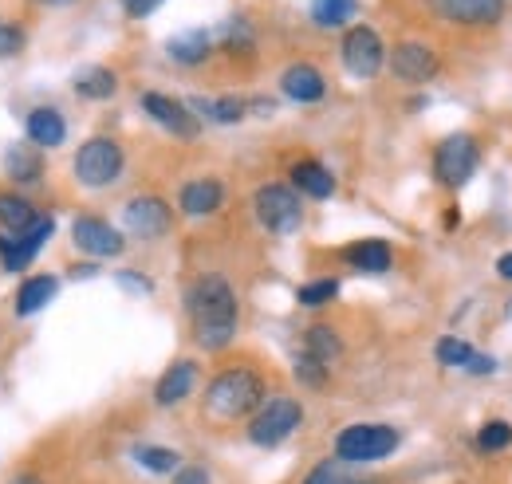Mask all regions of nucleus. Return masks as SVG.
Returning <instances> with one entry per match:
<instances>
[{
	"mask_svg": "<svg viewBox=\"0 0 512 484\" xmlns=\"http://www.w3.org/2000/svg\"><path fill=\"white\" fill-rule=\"evenodd\" d=\"M465 370H469V374H493V370H497V363H493L489 355H473V363L465 366Z\"/></svg>",
	"mask_w": 512,
	"mask_h": 484,
	"instance_id": "obj_40",
	"label": "nucleus"
},
{
	"mask_svg": "<svg viewBox=\"0 0 512 484\" xmlns=\"http://www.w3.org/2000/svg\"><path fill=\"white\" fill-rule=\"evenodd\" d=\"M434 355H438V363H446V366H469L477 351H473L465 339H457V335H446V339H438Z\"/></svg>",
	"mask_w": 512,
	"mask_h": 484,
	"instance_id": "obj_32",
	"label": "nucleus"
},
{
	"mask_svg": "<svg viewBox=\"0 0 512 484\" xmlns=\"http://www.w3.org/2000/svg\"><path fill=\"white\" fill-rule=\"evenodd\" d=\"M178 205L186 217H209L225 205V185L217 178H197V182H186L178 189Z\"/></svg>",
	"mask_w": 512,
	"mask_h": 484,
	"instance_id": "obj_15",
	"label": "nucleus"
},
{
	"mask_svg": "<svg viewBox=\"0 0 512 484\" xmlns=\"http://www.w3.org/2000/svg\"><path fill=\"white\" fill-rule=\"evenodd\" d=\"M438 16L465 28H489L505 16V0H426Z\"/></svg>",
	"mask_w": 512,
	"mask_h": 484,
	"instance_id": "obj_14",
	"label": "nucleus"
},
{
	"mask_svg": "<svg viewBox=\"0 0 512 484\" xmlns=\"http://www.w3.org/2000/svg\"><path fill=\"white\" fill-rule=\"evenodd\" d=\"M300 484H383V481L355 477V473H347V465H343V461H323V465H316V469H312Z\"/></svg>",
	"mask_w": 512,
	"mask_h": 484,
	"instance_id": "obj_29",
	"label": "nucleus"
},
{
	"mask_svg": "<svg viewBox=\"0 0 512 484\" xmlns=\"http://www.w3.org/2000/svg\"><path fill=\"white\" fill-rule=\"evenodd\" d=\"M193 386H197V363L178 359L174 366H166V374L158 378V386H154V402H158V406H178V402L190 398Z\"/></svg>",
	"mask_w": 512,
	"mask_h": 484,
	"instance_id": "obj_16",
	"label": "nucleus"
},
{
	"mask_svg": "<svg viewBox=\"0 0 512 484\" xmlns=\"http://www.w3.org/2000/svg\"><path fill=\"white\" fill-rule=\"evenodd\" d=\"M343 260H347L351 268H359V272L383 276V272H390V264H394V252H390V244L379 241V237H367V241L347 244V248H343Z\"/></svg>",
	"mask_w": 512,
	"mask_h": 484,
	"instance_id": "obj_18",
	"label": "nucleus"
},
{
	"mask_svg": "<svg viewBox=\"0 0 512 484\" xmlns=\"http://www.w3.org/2000/svg\"><path fill=\"white\" fill-rule=\"evenodd\" d=\"M119 284L130 288V292H154V284H150V280H142V276H134V272H123V276H119Z\"/></svg>",
	"mask_w": 512,
	"mask_h": 484,
	"instance_id": "obj_39",
	"label": "nucleus"
},
{
	"mask_svg": "<svg viewBox=\"0 0 512 484\" xmlns=\"http://www.w3.org/2000/svg\"><path fill=\"white\" fill-rule=\"evenodd\" d=\"M71 241L79 252H87V256H119L127 241H123V233L119 229H111L103 217H75V225H71Z\"/></svg>",
	"mask_w": 512,
	"mask_h": 484,
	"instance_id": "obj_12",
	"label": "nucleus"
},
{
	"mask_svg": "<svg viewBox=\"0 0 512 484\" xmlns=\"http://www.w3.org/2000/svg\"><path fill=\"white\" fill-rule=\"evenodd\" d=\"M304 355L320 359L323 366L335 363V359L343 355V343H339L335 327H327V323H316V327H308V335H304Z\"/></svg>",
	"mask_w": 512,
	"mask_h": 484,
	"instance_id": "obj_24",
	"label": "nucleus"
},
{
	"mask_svg": "<svg viewBox=\"0 0 512 484\" xmlns=\"http://www.w3.org/2000/svg\"><path fill=\"white\" fill-rule=\"evenodd\" d=\"M300 425H304V406L296 398H268V402H260V410L249 418V441L260 445V449H276Z\"/></svg>",
	"mask_w": 512,
	"mask_h": 484,
	"instance_id": "obj_4",
	"label": "nucleus"
},
{
	"mask_svg": "<svg viewBox=\"0 0 512 484\" xmlns=\"http://www.w3.org/2000/svg\"><path fill=\"white\" fill-rule=\"evenodd\" d=\"M497 272H501V280H512V252H505V256L497 260Z\"/></svg>",
	"mask_w": 512,
	"mask_h": 484,
	"instance_id": "obj_41",
	"label": "nucleus"
},
{
	"mask_svg": "<svg viewBox=\"0 0 512 484\" xmlns=\"http://www.w3.org/2000/svg\"><path fill=\"white\" fill-rule=\"evenodd\" d=\"M123 162H127V158H123V146H119L115 138H91V142L79 146L71 170H75L79 185H87V189H103V185L119 182Z\"/></svg>",
	"mask_w": 512,
	"mask_h": 484,
	"instance_id": "obj_6",
	"label": "nucleus"
},
{
	"mask_svg": "<svg viewBox=\"0 0 512 484\" xmlns=\"http://www.w3.org/2000/svg\"><path fill=\"white\" fill-rule=\"evenodd\" d=\"M477 162H481V146L473 134H449L438 142L434 150V178L446 189H461L469 185V178L477 174Z\"/></svg>",
	"mask_w": 512,
	"mask_h": 484,
	"instance_id": "obj_7",
	"label": "nucleus"
},
{
	"mask_svg": "<svg viewBox=\"0 0 512 484\" xmlns=\"http://www.w3.org/2000/svg\"><path fill=\"white\" fill-rule=\"evenodd\" d=\"M174 484H213V481H209V473L201 465H186V469L174 473Z\"/></svg>",
	"mask_w": 512,
	"mask_h": 484,
	"instance_id": "obj_37",
	"label": "nucleus"
},
{
	"mask_svg": "<svg viewBox=\"0 0 512 484\" xmlns=\"http://www.w3.org/2000/svg\"><path fill=\"white\" fill-rule=\"evenodd\" d=\"M142 111L158 122V126H166L174 138H186V142H193V138L201 134V122H197V115H193L186 103L170 99V95L146 91V95H142Z\"/></svg>",
	"mask_w": 512,
	"mask_h": 484,
	"instance_id": "obj_11",
	"label": "nucleus"
},
{
	"mask_svg": "<svg viewBox=\"0 0 512 484\" xmlns=\"http://www.w3.org/2000/svg\"><path fill=\"white\" fill-rule=\"evenodd\" d=\"M398 445H402V437H398L394 425H383V422L347 425L335 437V461H343V465H375V461H386Z\"/></svg>",
	"mask_w": 512,
	"mask_h": 484,
	"instance_id": "obj_3",
	"label": "nucleus"
},
{
	"mask_svg": "<svg viewBox=\"0 0 512 484\" xmlns=\"http://www.w3.org/2000/svg\"><path fill=\"white\" fill-rule=\"evenodd\" d=\"M505 319H512V300L505 303Z\"/></svg>",
	"mask_w": 512,
	"mask_h": 484,
	"instance_id": "obj_44",
	"label": "nucleus"
},
{
	"mask_svg": "<svg viewBox=\"0 0 512 484\" xmlns=\"http://www.w3.org/2000/svg\"><path fill=\"white\" fill-rule=\"evenodd\" d=\"M280 91L296 103H320L323 91H327V79L320 75V67L312 63H292L284 75H280Z\"/></svg>",
	"mask_w": 512,
	"mask_h": 484,
	"instance_id": "obj_17",
	"label": "nucleus"
},
{
	"mask_svg": "<svg viewBox=\"0 0 512 484\" xmlns=\"http://www.w3.org/2000/svg\"><path fill=\"white\" fill-rule=\"evenodd\" d=\"M386 63V48L379 40L375 28L367 24H355L347 36H343V67L355 75V79H375Z\"/></svg>",
	"mask_w": 512,
	"mask_h": 484,
	"instance_id": "obj_8",
	"label": "nucleus"
},
{
	"mask_svg": "<svg viewBox=\"0 0 512 484\" xmlns=\"http://www.w3.org/2000/svg\"><path fill=\"white\" fill-rule=\"evenodd\" d=\"M75 91H79L83 99L103 103V99H111V95L119 91V79H115L111 67H87V71L75 75Z\"/></svg>",
	"mask_w": 512,
	"mask_h": 484,
	"instance_id": "obj_23",
	"label": "nucleus"
},
{
	"mask_svg": "<svg viewBox=\"0 0 512 484\" xmlns=\"http://www.w3.org/2000/svg\"><path fill=\"white\" fill-rule=\"evenodd\" d=\"M4 174H8L12 182H36V178L44 174V162H40V154H36L32 146H12V150L4 154Z\"/></svg>",
	"mask_w": 512,
	"mask_h": 484,
	"instance_id": "obj_25",
	"label": "nucleus"
},
{
	"mask_svg": "<svg viewBox=\"0 0 512 484\" xmlns=\"http://www.w3.org/2000/svg\"><path fill=\"white\" fill-rule=\"evenodd\" d=\"M36 4H52V8H60V4H71V0H36Z\"/></svg>",
	"mask_w": 512,
	"mask_h": 484,
	"instance_id": "obj_43",
	"label": "nucleus"
},
{
	"mask_svg": "<svg viewBox=\"0 0 512 484\" xmlns=\"http://www.w3.org/2000/svg\"><path fill=\"white\" fill-rule=\"evenodd\" d=\"M8 484H44L40 477H32V473H20V477H12Z\"/></svg>",
	"mask_w": 512,
	"mask_h": 484,
	"instance_id": "obj_42",
	"label": "nucleus"
},
{
	"mask_svg": "<svg viewBox=\"0 0 512 484\" xmlns=\"http://www.w3.org/2000/svg\"><path fill=\"white\" fill-rule=\"evenodd\" d=\"M123 225H127L130 237H142V241H158L170 233L174 225V213L162 197H130L127 209H123Z\"/></svg>",
	"mask_w": 512,
	"mask_h": 484,
	"instance_id": "obj_10",
	"label": "nucleus"
},
{
	"mask_svg": "<svg viewBox=\"0 0 512 484\" xmlns=\"http://www.w3.org/2000/svg\"><path fill=\"white\" fill-rule=\"evenodd\" d=\"M327 370H331V366H323L320 359H312V355H296V378H300L304 386H312V390L327 386Z\"/></svg>",
	"mask_w": 512,
	"mask_h": 484,
	"instance_id": "obj_34",
	"label": "nucleus"
},
{
	"mask_svg": "<svg viewBox=\"0 0 512 484\" xmlns=\"http://www.w3.org/2000/svg\"><path fill=\"white\" fill-rule=\"evenodd\" d=\"M390 71H394V79H402V83H426V79L438 75V56H434L430 44L406 40V44H398V48L390 52Z\"/></svg>",
	"mask_w": 512,
	"mask_h": 484,
	"instance_id": "obj_13",
	"label": "nucleus"
},
{
	"mask_svg": "<svg viewBox=\"0 0 512 484\" xmlns=\"http://www.w3.org/2000/svg\"><path fill=\"white\" fill-rule=\"evenodd\" d=\"M166 52H170V60L174 63H193L209 60V52H213V36L209 32H201V28H193V32H182V36H174L170 44H166Z\"/></svg>",
	"mask_w": 512,
	"mask_h": 484,
	"instance_id": "obj_22",
	"label": "nucleus"
},
{
	"mask_svg": "<svg viewBox=\"0 0 512 484\" xmlns=\"http://www.w3.org/2000/svg\"><path fill=\"white\" fill-rule=\"evenodd\" d=\"M355 12V0H312V16L320 28H339Z\"/></svg>",
	"mask_w": 512,
	"mask_h": 484,
	"instance_id": "obj_30",
	"label": "nucleus"
},
{
	"mask_svg": "<svg viewBox=\"0 0 512 484\" xmlns=\"http://www.w3.org/2000/svg\"><path fill=\"white\" fill-rule=\"evenodd\" d=\"M134 461L150 473H178L182 469V453L178 449H166V445H138L134 449Z\"/></svg>",
	"mask_w": 512,
	"mask_h": 484,
	"instance_id": "obj_28",
	"label": "nucleus"
},
{
	"mask_svg": "<svg viewBox=\"0 0 512 484\" xmlns=\"http://www.w3.org/2000/svg\"><path fill=\"white\" fill-rule=\"evenodd\" d=\"M260 402H264V378L249 366H229L205 386L201 414L209 422H241L260 410Z\"/></svg>",
	"mask_w": 512,
	"mask_h": 484,
	"instance_id": "obj_2",
	"label": "nucleus"
},
{
	"mask_svg": "<svg viewBox=\"0 0 512 484\" xmlns=\"http://www.w3.org/2000/svg\"><path fill=\"white\" fill-rule=\"evenodd\" d=\"M335 296H339V280H312V284H304L296 292V300L304 303V307H323V303H331Z\"/></svg>",
	"mask_w": 512,
	"mask_h": 484,
	"instance_id": "obj_33",
	"label": "nucleus"
},
{
	"mask_svg": "<svg viewBox=\"0 0 512 484\" xmlns=\"http://www.w3.org/2000/svg\"><path fill=\"white\" fill-rule=\"evenodd\" d=\"M56 292H60V280L56 276H32V280H24L20 292H16V315L44 311L48 303L56 300Z\"/></svg>",
	"mask_w": 512,
	"mask_h": 484,
	"instance_id": "obj_21",
	"label": "nucleus"
},
{
	"mask_svg": "<svg viewBox=\"0 0 512 484\" xmlns=\"http://www.w3.org/2000/svg\"><path fill=\"white\" fill-rule=\"evenodd\" d=\"M32 221H36L32 201L4 189V193H0V225H4V233H20V229H28Z\"/></svg>",
	"mask_w": 512,
	"mask_h": 484,
	"instance_id": "obj_26",
	"label": "nucleus"
},
{
	"mask_svg": "<svg viewBox=\"0 0 512 484\" xmlns=\"http://www.w3.org/2000/svg\"><path fill=\"white\" fill-rule=\"evenodd\" d=\"M292 185H296L300 193H308V197L323 201V197H331V193H335V174H331L327 166H320V162L304 158V162H296V166H292Z\"/></svg>",
	"mask_w": 512,
	"mask_h": 484,
	"instance_id": "obj_20",
	"label": "nucleus"
},
{
	"mask_svg": "<svg viewBox=\"0 0 512 484\" xmlns=\"http://www.w3.org/2000/svg\"><path fill=\"white\" fill-rule=\"evenodd\" d=\"M253 209H256V221L276 233V237H288L304 225V205H300V193L292 185H280V182H268L256 189L253 197Z\"/></svg>",
	"mask_w": 512,
	"mask_h": 484,
	"instance_id": "obj_5",
	"label": "nucleus"
},
{
	"mask_svg": "<svg viewBox=\"0 0 512 484\" xmlns=\"http://www.w3.org/2000/svg\"><path fill=\"white\" fill-rule=\"evenodd\" d=\"M186 107L201 111L205 119L221 122V126H229V122H241V119H245V111H249V103H245V99H190Z\"/></svg>",
	"mask_w": 512,
	"mask_h": 484,
	"instance_id": "obj_27",
	"label": "nucleus"
},
{
	"mask_svg": "<svg viewBox=\"0 0 512 484\" xmlns=\"http://www.w3.org/2000/svg\"><path fill=\"white\" fill-rule=\"evenodd\" d=\"M52 233H56V221H52V217H36L28 229L4 233V237H0V260H4V268H8V272L28 268V264L36 260V252L52 241Z\"/></svg>",
	"mask_w": 512,
	"mask_h": 484,
	"instance_id": "obj_9",
	"label": "nucleus"
},
{
	"mask_svg": "<svg viewBox=\"0 0 512 484\" xmlns=\"http://www.w3.org/2000/svg\"><path fill=\"white\" fill-rule=\"evenodd\" d=\"M24 48V32L16 24H0V56H16Z\"/></svg>",
	"mask_w": 512,
	"mask_h": 484,
	"instance_id": "obj_36",
	"label": "nucleus"
},
{
	"mask_svg": "<svg viewBox=\"0 0 512 484\" xmlns=\"http://www.w3.org/2000/svg\"><path fill=\"white\" fill-rule=\"evenodd\" d=\"M162 0H123V8H127V16H134V20H142V16H150L154 8H158Z\"/></svg>",
	"mask_w": 512,
	"mask_h": 484,
	"instance_id": "obj_38",
	"label": "nucleus"
},
{
	"mask_svg": "<svg viewBox=\"0 0 512 484\" xmlns=\"http://www.w3.org/2000/svg\"><path fill=\"white\" fill-rule=\"evenodd\" d=\"M186 311L193 323V339L205 351H225L237 335V292L225 276L205 272L197 276L186 292Z\"/></svg>",
	"mask_w": 512,
	"mask_h": 484,
	"instance_id": "obj_1",
	"label": "nucleus"
},
{
	"mask_svg": "<svg viewBox=\"0 0 512 484\" xmlns=\"http://www.w3.org/2000/svg\"><path fill=\"white\" fill-rule=\"evenodd\" d=\"M221 36H225V48H229V52H245V48L253 44V32H249L245 20H229Z\"/></svg>",
	"mask_w": 512,
	"mask_h": 484,
	"instance_id": "obj_35",
	"label": "nucleus"
},
{
	"mask_svg": "<svg viewBox=\"0 0 512 484\" xmlns=\"http://www.w3.org/2000/svg\"><path fill=\"white\" fill-rule=\"evenodd\" d=\"M64 138H67V122L56 107H36V111L28 115V142H32L36 150H52V146H60Z\"/></svg>",
	"mask_w": 512,
	"mask_h": 484,
	"instance_id": "obj_19",
	"label": "nucleus"
},
{
	"mask_svg": "<svg viewBox=\"0 0 512 484\" xmlns=\"http://www.w3.org/2000/svg\"><path fill=\"white\" fill-rule=\"evenodd\" d=\"M512 445V425L509 422H485L481 429H477V449L481 453H505Z\"/></svg>",
	"mask_w": 512,
	"mask_h": 484,
	"instance_id": "obj_31",
	"label": "nucleus"
}]
</instances>
